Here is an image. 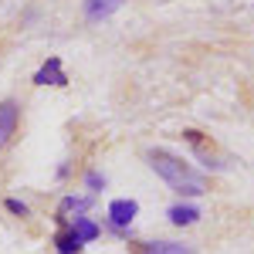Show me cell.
<instances>
[{
	"mask_svg": "<svg viewBox=\"0 0 254 254\" xmlns=\"http://www.w3.org/2000/svg\"><path fill=\"white\" fill-rule=\"evenodd\" d=\"M71 227H75V234H78L81 241H95V237H98V224H92L88 217H75Z\"/></svg>",
	"mask_w": 254,
	"mask_h": 254,
	"instance_id": "cell-11",
	"label": "cell"
},
{
	"mask_svg": "<svg viewBox=\"0 0 254 254\" xmlns=\"http://www.w3.org/2000/svg\"><path fill=\"white\" fill-rule=\"evenodd\" d=\"M34 85H68V75L61 71V58H48L34 75Z\"/></svg>",
	"mask_w": 254,
	"mask_h": 254,
	"instance_id": "cell-4",
	"label": "cell"
},
{
	"mask_svg": "<svg viewBox=\"0 0 254 254\" xmlns=\"http://www.w3.org/2000/svg\"><path fill=\"white\" fill-rule=\"evenodd\" d=\"M122 7V0H85V17L88 20H105L109 14H116Z\"/></svg>",
	"mask_w": 254,
	"mask_h": 254,
	"instance_id": "cell-6",
	"label": "cell"
},
{
	"mask_svg": "<svg viewBox=\"0 0 254 254\" xmlns=\"http://www.w3.org/2000/svg\"><path fill=\"white\" fill-rule=\"evenodd\" d=\"M88 203H92L88 196H64V200H61V207H58V220L64 224L68 214H81V210H88Z\"/></svg>",
	"mask_w": 254,
	"mask_h": 254,
	"instance_id": "cell-8",
	"label": "cell"
},
{
	"mask_svg": "<svg viewBox=\"0 0 254 254\" xmlns=\"http://www.w3.org/2000/svg\"><path fill=\"white\" fill-rule=\"evenodd\" d=\"M149 166L156 170L170 187H173L176 193H187V196H200L207 187H203V180L187 166V163H180L176 156H170V153H163V149H156V153H149Z\"/></svg>",
	"mask_w": 254,
	"mask_h": 254,
	"instance_id": "cell-1",
	"label": "cell"
},
{
	"mask_svg": "<svg viewBox=\"0 0 254 254\" xmlns=\"http://www.w3.org/2000/svg\"><path fill=\"white\" fill-rule=\"evenodd\" d=\"M132 254H196L193 244H180V241H132Z\"/></svg>",
	"mask_w": 254,
	"mask_h": 254,
	"instance_id": "cell-2",
	"label": "cell"
},
{
	"mask_svg": "<svg viewBox=\"0 0 254 254\" xmlns=\"http://www.w3.org/2000/svg\"><path fill=\"white\" fill-rule=\"evenodd\" d=\"M183 139H187V142L193 146L196 153L207 159V166H214V163H210V153H214V142H210V139H207V136H200V132H193V129H187V132H183Z\"/></svg>",
	"mask_w": 254,
	"mask_h": 254,
	"instance_id": "cell-9",
	"label": "cell"
},
{
	"mask_svg": "<svg viewBox=\"0 0 254 254\" xmlns=\"http://www.w3.org/2000/svg\"><path fill=\"white\" fill-rule=\"evenodd\" d=\"M55 244H58V254H78L81 251V237L75 234V227H61Z\"/></svg>",
	"mask_w": 254,
	"mask_h": 254,
	"instance_id": "cell-7",
	"label": "cell"
},
{
	"mask_svg": "<svg viewBox=\"0 0 254 254\" xmlns=\"http://www.w3.org/2000/svg\"><path fill=\"white\" fill-rule=\"evenodd\" d=\"M102 183H105V180H102V176H98V173H88V187H95V190H98Z\"/></svg>",
	"mask_w": 254,
	"mask_h": 254,
	"instance_id": "cell-13",
	"label": "cell"
},
{
	"mask_svg": "<svg viewBox=\"0 0 254 254\" xmlns=\"http://www.w3.org/2000/svg\"><path fill=\"white\" fill-rule=\"evenodd\" d=\"M7 210H10V214H17V217H27V207H24L20 200H7Z\"/></svg>",
	"mask_w": 254,
	"mask_h": 254,
	"instance_id": "cell-12",
	"label": "cell"
},
{
	"mask_svg": "<svg viewBox=\"0 0 254 254\" xmlns=\"http://www.w3.org/2000/svg\"><path fill=\"white\" fill-rule=\"evenodd\" d=\"M17 136V105L14 102H0V149L10 146Z\"/></svg>",
	"mask_w": 254,
	"mask_h": 254,
	"instance_id": "cell-3",
	"label": "cell"
},
{
	"mask_svg": "<svg viewBox=\"0 0 254 254\" xmlns=\"http://www.w3.org/2000/svg\"><path fill=\"white\" fill-rule=\"evenodd\" d=\"M136 214H139V203H136V200H112V207H109V217H112V224H116V227H126Z\"/></svg>",
	"mask_w": 254,
	"mask_h": 254,
	"instance_id": "cell-5",
	"label": "cell"
},
{
	"mask_svg": "<svg viewBox=\"0 0 254 254\" xmlns=\"http://www.w3.org/2000/svg\"><path fill=\"white\" fill-rule=\"evenodd\" d=\"M196 217H200V210H196V207H190V203H176V207H170V220H173L176 227L193 224Z\"/></svg>",
	"mask_w": 254,
	"mask_h": 254,
	"instance_id": "cell-10",
	"label": "cell"
}]
</instances>
